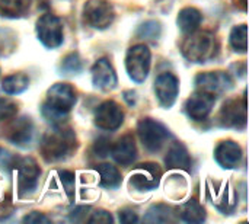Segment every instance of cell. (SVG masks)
I'll use <instances>...</instances> for the list:
<instances>
[{
  "instance_id": "1",
  "label": "cell",
  "mask_w": 249,
  "mask_h": 224,
  "mask_svg": "<svg viewBox=\"0 0 249 224\" xmlns=\"http://www.w3.org/2000/svg\"><path fill=\"white\" fill-rule=\"evenodd\" d=\"M77 137L70 127L54 124L41 141V155L47 162H58L70 157L77 150Z\"/></svg>"
},
{
  "instance_id": "2",
  "label": "cell",
  "mask_w": 249,
  "mask_h": 224,
  "mask_svg": "<svg viewBox=\"0 0 249 224\" xmlns=\"http://www.w3.org/2000/svg\"><path fill=\"white\" fill-rule=\"evenodd\" d=\"M76 90L67 83H55L48 89L42 105V115L53 124H61L70 109L76 105Z\"/></svg>"
},
{
  "instance_id": "3",
  "label": "cell",
  "mask_w": 249,
  "mask_h": 224,
  "mask_svg": "<svg viewBox=\"0 0 249 224\" xmlns=\"http://www.w3.org/2000/svg\"><path fill=\"white\" fill-rule=\"evenodd\" d=\"M182 54L193 63H207L216 57L219 44L214 34L209 31H194L184 39Z\"/></svg>"
},
{
  "instance_id": "4",
  "label": "cell",
  "mask_w": 249,
  "mask_h": 224,
  "mask_svg": "<svg viewBox=\"0 0 249 224\" xmlns=\"http://www.w3.org/2000/svg\"><path fill=\"white\" fill-rule=\"evenodd\" d=\"M150 50L144 44L131 47L125 55V69L130 79L136 83H143L150 71Z\"/></svg>"
},
{
  "instance_id": "5",
  "label": "cell",
  "mask_w": 249,
  "mask_h": 224,
  "mask_svg": "<svg viewBox=\"0 0 249 224\" xmlns=\"http://www.w3.org/2000/svg\"><path fill=\"white\" fill-rule=\"evenodd\" d=\"M137 133L140 137L142 144L149 150V152H158L162 149V146L166 143L169 138V131L168 128L152 118H143L140 120L137 125Z\"/></svg>"
},
{
  "instance_id": "6",
  "label": "cell",
  "mask_w": 249,
  "mask_h": 224,
  "mask_svg": "<svg viewBox=\"0 0 249 224\" xmlns=\"http://www.w3.org/2000/svg\"><path fill=\"white\" fill-rule=\"evenodd\" d=\"M36 35L38 39L45 45L47 48H57L63 44L64 32H63V23L61 20L51 15L45 13L36 20Z\"/></svg>"
},
{
  "instance_id": "7",
  "label": "cell",
  "mask_w": 249,
  "mask_h": 224,
  "mask_svg": "<svg viewBox=\"0 0 249 224\" xmlns=\"http://www.w3.org/2000/svg\"><path fill=\"white\" fill-rule=\"evenodd\" d=\"M83 17L92 28L105 29L112 23L115 12L108 0H89L83 7Z\"/></svg>"
},
{
  "instance_id": "8",
  "label": "cell",
  "mask_w": 249,
  "mask_h": 224,
  "mask_svg": "<svg viewBox=\"0 0 249 224\" xmlns=\"http://www.w3.org/2000/svg\"><path fill=\"white\" fill-rule=\"evenodd\" d=\"M233 86V80L226 71H207L200 73L196 77V87L198 92L209 93L212 96H219L226 93Z\"/></svg>"
},
{
  "instance_id": "9",
  "label": "cell",
  "mask_w": 249,
  "mask_h": 224,
  "mask_svg": "<svg viewBox=\"0 0 249 224\" xmlns=\"http://www.w3.org/2000/svg\"><path fill=\"white\" fill-rule=\"evenodd\" d=\"M15 169L18 172V187L20 195H26L35 191L38 179L41 176V169L32 157L18 159Z\"/></svg>"
},
{
  "instance_id": "10",
  "label": "cell",
  "mask_w": 249,
  "mask_h": 224,
  "mask_svg": "<svg viewBox=\"0 0 249 224\" xmlns=\"http://www.w3.org/2000/svg\"><path fill=\"white\" fill-rule=\"evenodd\" d=\"M162 178V169L159 165L147 162L143 165H139L131 176H130V185L139 191H152L159 187Z\"/></svg>"
},
{
  "instance_id": "11",
  "label": "cell",
  "mask_w": 249,
  "mask_h": 224,
  "mask_svg": "<svg viewBox=\"0 0 249 224\" xmlns=\"http://www.w3.org/2000/svg\"><path fill=\"white\" fill-rule=\"evenodd\" d=\"M219 121L223 127L242 130L247 127V93H244L242 102L238 99L228 101L219 114Z\"/></svg>"
},
{
  "instance_id": "12",
  "label": "cell",
  "mask_w": 249,
  "mask_h": 224,
  "mask_svg": "<svg viewBox=\"0 0 249 224\" xmlns=\"http://www.w3.org/2000/svg\"><path fill=\"white\" fill-rule=\"evenodd\" d=\"M123 122H124V111L114 101L102 102L95 111V124L105 131L118 130Z\"/></svg>"
},
{
  "instance_id": "13",
  "label": "cell",
  "mask_w": 249,
  "mask_h": 224,
  "mask_svg": "<svg viewBox=\"0 0 249 224\" xmlns=\"http://www.w3.org/2000/svg\"><path fill=\"white\" fill-rule=\"evenodd\" d=\"M7 125L4 127L3 137L16 144V146H26L32 140L34 134V124L29 117H20V118H10L7 120Z\"/></svg>"
},
{
  "instance_id": "14",
  "label": "cell",
  "mask_w": 249,
  "mask_h": 224,
  "mask_svg": "<svg viewBox=\"0 0 249 224\" xmlns=\"http://www.w3.org/2000/svg\"><path fill=\"white\" fill-rule=\"evenodd\" d=\"M155 93L162 106L171 108L179 93V80L172 73H162L155 82Z\"/></svg>"
},
{
  "instance_id": "15",
  "label": "cell",
  "mask_w": 249,
  "mask_h": 224,
  "mask_svg": "<svg viewBox=\"0 0 249 224\" xmlns=\"http://www.w3.org/2000/svg\"><path fill=\"white\" fill-rule=\"evenodd\" d=\"M214 102H216V98L209 95V93H204V92H198L194 93L191 98L187 99L185 102V111L188 114V117L194 121H204L213 106H214Z\"/></svg>"
},
{
  "instance_id": "16",
  "label": "cell",
  "mask_w": 249,
  "mask_h": 224,
  "mask_svg": "<svg viewBox=\"0 0 249 224\" xmlns=\"http://www.w3.org/2000/svg\"><path fill=\"white\" fill-rule=\"evenodd\" d=\"M92 82L101 90H112L117 86L118 79H117L115 70H114L112 64L109 63V60L101 58L93 64Z\"/></svg>"
},
{
  "instance_id": "17",
  "label": "cell",
  "mask_w": 249,
  "mask_h": 224,
  "mask_svg": "<svg viewBox=\"0 0 249 224\" xmlns=\"http://www.w3.org/2000/svg\"><path fill=\"white\" fill-rule=\"evenodd\" d=\"M214 159L222 168L233 169L239 165L242 159V149L233 140H225L216 147Z\"/></svg>"
},
{
  "instance_id": "18",
  "label": "cell",
  "mask_w": 249,
  "mask_h": 224,
  "mask_svg": "<svg viewBox=\"0 0 249 224\" xmlns=\"http://www.w3.org/2000/svg\"><path fill=\"white\" fill-rule=\"evenodd\" d=\"M111 155H112L114 160L117 163H120L121 166H130L137 157V149H136L134 137L131 134L123 136L114 144V147H111Z\"/></svg>"
},
{
  "instance_id": "19",
  "label": "cell",
  "mask_w": 249,
  "mask_h": 224,
  "mask_svg": "<svg viewBox=\"0 0 249 224\" xmlns=\"http://www.w3.org/2000/svg\"><path fill=\"white\" fill-rule=\"evenodd\" d=\"M165 165L169 169L190 171L191 165H193V160H191V156H190L187 147L182 143L175 141L168 150V155L165 157Z\"/></svg>"
},
{
  "instance_id": "20",
  "label": "cell",
  "mask_w": 249,
  "mask_h": 224,
  "mask_svg": "<svg viewBox=\"0 0 249 224\" xmlns=\"http://www.w3.org/2000/svg\"><path fill=\"white\" fill-rule=\"evenodd\" d=\"M201 20H203V15L196 7H184L178 13V19H177L179 29L185 34H191V32L197 31Z\"/></svg>"
},
{
  "instance_id": "21",
  "label": "cell",
  "mask_w": 249,
  "mask_h": 224,
  "mask_svg": "<svg viewBox=\"0 0 249 224\" xmlns=\"http://www.w3.org/2000/svg\"><path fill=\"white\" fill-rule=\"evenodd\" d=\"M96 172L99 175V182H101V187L104 188H109V190H115L121 185L123 182V178H121V173L120 171L112 166V165H108V163H102V165H98L96 166Z\"/></svg>"
},
{
  "instance_id": "22",
  "label": "cell",
  "mask_w": 249,
  "mask_h": 224,
  "mask_svg": "<svg viewBox=\"0 0 249 224\" xmlns=\"http://www.w3.org/2000/svg\"><path fill=\"white\" fill-rule=\"evenodd\" d=\"M179 217L187 223H203L206 220V210L197 200H190L181 206Z\"/></svg>"
},
{
  "instance_id": "23",
  "label": "cell",
  "mask_w": 249,
  "mask_h": 224,
  "mask_svg": "<svg viewBox=\"0 0 249 224\" xmlns=\"http://www.w3.org/2000/svg\"><path fill=\"white\" fill-rule=\"evenodd\" d=\"M28 86H29V79L22 73L10 74L1 80V90L7 95H19L25 92Z\"/></svg>"
},
{
  "instance_id": "24",
  "label": "cell",
  "mask_w": 249,
  "mask_h": 224,
  "mask_svg": "<svg viewBox=\"0 0 249 224\" xmlns=\"http://www.w3.org/2000/svg\"><path fill=\"white\" fill-rule=\"evenodd\" d=\"M31 0H0V13L7 17H18L28 12Z\"/></svg>"
},
{
  "instance_id": "25",
  "label": "cell",
  "mask_w": 249,
  "mask_h": 224,
  "mask_svg": "<svg viewBox=\"0 0 249 224\" xmlns=\"http://www.w3.org/2000/svg\"><path fill=\"white\" fill-rule=\"evenodd\" d=\"M172 210L165 204H158L149 208L147 214L144 216L146 223H168L172 220Z\"/></svg>"
},
{
  "instance_id": "26",
  "label": "cell",
  "mask_w": 249,
  "mask_h": 224,
  "mask_svg": "<svg viewBox=\"0 0 249 224\" xmlns=\"http://www.w3.org/2000/svg\"><path fill=\"white\" fill-rule=\"evenodd\" d=\"M231 45L235 51L247 52L248 50V28L247 25H238L231 32Z\"/></svg>"
},
{
  "instance_id": "27",
  "label": "cell",
  "mask_w": 249,
  "mask_h": 224,
  "mask_svg": "<svg viewBox=\"0 0 249 224\" xmlns=\"http://www.w3.org/2000/svg\"><path fill=\"white\" fill-rule=\"evenodd\" d=\"M160 32H162V26L158 20H147L139 26L137 36L142 39L153 41V39H158L160 36Z\"/></svg>"
},
{
  "instance_id": "28",
  "label": "cell",
  "mask_w": 249,
  "mask_h": 224,
  "mask_svg": "<svg viewBox=\"0 0 249 224\" xmlns=\"http://www.w3.org/2000/svg\"><path fill=\"white\" fill-rule=\"evenodd\" d=\"M60 70L64 74H77L82 71V60L77 52H70L67 54L60 64Z\"/></svg>"
},
{
  "instance_id": "29",
  "label": "cell",
  "mask_w": 249,
  "mask_h": 224,
  "mask_svg": "<svg viewBox=\"0 0 249 224\" xmlns=\"http://www.w3.org/2000/svg\"><path fill=\"white\" fill-rule=\"evenodd\" d=\"M18 112V105L7 99V98H0V121H7L13 118Z\"/></svg>"
},
{
  "instance_id": "30",
  "label": "cell",
  "mask_w": 249,
  "mask_h": 224,
  "mask_svg": "<svg viewBox=\"0 0 249 224\" xmlns=\"http://www.w3.org/2000/svg\"><path fill=\"white\" fill-rule=\"evenodd\" d=\"M16 162H18V157L12 152H9L4 147H0V171H3V172L13 171Z\"/></svg>"
},
{
  "instance_id": "31",
  "label": "cell",
  "mask_w": 249,
  "mask_h": 224,
  "mask_svg": "<svg viewBox=\"0 0 249 224\" xmlns=\"http://www.w3.org/2000/svg\"><path fill=\"white\" fill-rule=\"evenodd\" d=\"M58 179L66 191V194L71 198L74 194V173L69 172V171H60L58 172Z\"/></svg>"
},
{
  "instance_id": "32",
  "label": "cell",
  "mask_w": 249,
  "mask_h": 224,
  "mask_svg": "<svg viewBox=\"0 0 249 224\" xmlns=\"http://www.w3.org/2000/svg\"><path fill=\"white\" fill-rule=\"evenodd\" d=\"M89 223H98V224H108L112 223L114 219L112 216L105 211V210H95L93 213H90V217L88 219Z\"/></svg>"
},
{
  "instance_id": "33",
  "label": "cell",
  "mask_w": 249,
  "mask_h": 224,
  "mask_svg": "<svg viewBox=\"0 0 249 224\" xmlns=\"http://www.w3.org/2000/svg\"><path fill=\"white\" fill-rule=\"evenodd\" d=\"M93 150H95L96 156H101V157L108 156V155H109V152H111L109 140H108V138H99V140H96Z\"/></svg>"
},
{
  "instance_id": "34",
  "label": "cell",
  "mask_w": 249,
  "mask_h": 224,
  "mask_svg": "<svg viewBox=\"0 0 249 224\" xmlns=\"http://www.w3.org/2000/svg\"><path fill=\"white\" fill-rule=\"evenodd\" d=\"M118 219H120L121 223L124 224H131L139 222V217H137L136 211H133V210H130V208H123V210H120Z\"/></svg>"
},
{
  "instance_id": "35",
  "label": "cell",
  "mask_w": 249,
  "mask_h": 224,
  "mask_svg": "<svg viewBox=\"0 0 249 224\" xmlns=\"http://www.w3.org/2000/svg\"><path fill=\"white\" fill-rule=\"evenodd\" d=\"M22 222H23V223H50L51 220H50V219H48L47 216H44L42 213H38V211H32L31 214L25 216Z\"/></svg>"
},
{
  "instance_id": "36",
  "label": "cell",
  "mask_w": 249,
  "mask_h": 224,
  "mask_svg": "<svg viewBox=\"0 0 249 224\" xmlns=\"http://www.w3.org/2000/svg\"><path fill=\"white\" fill-rule=\"evenodd\" d=\"M90 208L89 207H77L74 208V211L70 214V220L71 222H83L86 220V214Z\"/></svg>"
},
{
  "instance_id": "37",
  "label": "cell",
  "mask_w": 249,
  "mask_h": 224,
  "mask_svg": "<svg viewBox=\"0 0 249 224\" xmlns=\"http://www.w3.org/2000/svg\"><path fill=\"white\" fill-rule=\"evenodd\" d=\"M136 92H133V90H127V92H124V99L128 102V105H134L136 103Z\"/></svg>"
},
{
  "instance_id": "38",
  "label": "cell",
  "mask_w": 249,
  "mask_h": 224,
  "mask_svg": "<svg viewBox=\"0 0 249 224\" xmlns=\"http://www.w3.org/2000/svg\"><path fill=\"white\" fill-rule=\"evenodd\" d=\"M236 1H238L236 4H238V6H241V9H242V10H247V0H236Z\"/></svg>"
}]
</instances>
